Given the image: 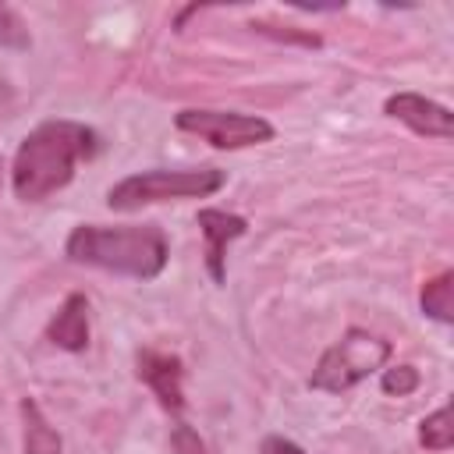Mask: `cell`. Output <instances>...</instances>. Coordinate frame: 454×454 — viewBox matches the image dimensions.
Wrapping results in <instances>:
<instances>
[{
    "mask_svg": "<svg viewBox=\"0 0 454 454\" xmlns=\"http://www.w3.org/2000/svg\"><path fill=\"white\" fill-rule=\"evenodd\" d=\"M96 153V131L78 121H43L32 128L11 163V184L21 202H43L67 188L78 163Z\"/></svg>",
    "mask_w": 454,
    "mask_h": 454,
    "instance_id": "obj_1",
    "label": "cell"
},
{
    "mask_svg": "<svg viewBox=\"0 0 454 454\" xmlns=\"http://www.w3.org/2000/svg\"><path fill=\"white\" fill-rule=\"evenodd\" d=\"M64 252L78 266H99L135 280H153L167 266V238L153 223H128V227L82 223L67 234Z\"/></svg>",
    "mask_w": 454,
    "mask_h": 454,
    "instance_id": "obj_2",
    "label": "cell"
},
{
    "mask_svg": "<svg viewBox=\"0 0 454 454\" xmlns=\"http://www.w3.org/2000/svg\"><path fill=\"white\" fill-rule=\"evenodd\" d=\"M227 181L223 170L216 167H153V170H142V174H131L124 181H117L110 192H106V206L110 209H121V213H131V209H142V206H153V202H174V199H206L213 192H220Z\"/></svg>",
    "mask_w": 454,
    "mask_h": 454,
    "instance_id": "obj_3",
    "label": "cell"
},
{
    "mask_svg": "<svg viewBox=\"0 0 454 454\" xmlns=\"http://www.w3.org/2000/svg\"><path fill=\"white\" fill-rule=\"evenodd\" d=\"M387 358H390V344L383 337L351 326L340 340H333L319 355V362H316V369L309 376V387L323 390V394H344L355 383H362L369 372L383 369Z\"/></svg>",
    "mask_w": 454,
    "mask_h": 454,
    "instance_id": "obj_4",
    "label": "cell"
},
{
    "mask_svg": "<svg viewBox=\"0 0 454 454\" xmlns=\"http://www.w3.org/2000/svg\"><path fill=\"white\" fill-rule=\"evenodd\" d=\"M174 124L213 149H245L273 138V124L255 114H238V110H181Z\"/></svg>",
    "mask_w": 454,
    "mask_h": 454,
    "instance_id": "obj_5",
    "label": "cell"
},
{
    "mask_svg": "<svg viewBox=\"0 0 454 454\" xmlns=\"http://www.w3.org/2000/svg\"><path fill=\"white\" fill-rule=\"evenodd\" d=\"M387 114L426 138H450L454 135V114L443 103H433L419 92H394L387 99Z\"/></svg>",
    "mask_w": 454,
    "mask_h": 454,
    "instance_id": "obj_6",
    "label": "cell"
},
{
    "mask_svg": "<svg viewBox=\"0 0 454 454\" xmlns=\"http://www.w3.org/2000/svg\"><path fill=\"white\" fill-rule=\"evenodd\" d=\"M135 365H138V380L156 394V401L167 411H181V404H184V390H181L184 369H181V358L167 355V351L145 348V351H138Z\"/></svg>",
    "mask_w": 454,
    "mask_h": 454,
    "instance_id": "obj_7",
    "label": "cell"
},
{
    "mask_svg": "<svg viewBox=\"0 0 454 454\" xmlns=\"http://www.w3.org/2000/svg\"><path fill=\"white\" fill-rule=\"evenodd\" d=\"M195 223L202 231V238H206V270L220 284L223 280V252H227V245L234 238H241L248 231V223H245V216L227 213V209H199Z\"/></svg>",
    "mask_w": 454,
    "mask_h": 454,
    "instance_id": "obj_8",
    "label": "cell"
},
{
    "mask_svg": "<svg viewBox=\"0 0 454 454\" xmlns=\"http://www.w3.org/2000/svg\"><path fill=\"white\" fill-rule=\"evenodd\" d=\"M46 337L64 351H85L89 348V298L67 294L57 316L46 326Z\"/></svg>",
    "mask_w": 454,
    "mask_h": 454,
    "instance_id": "obj_9",
    "label": "cell"
},
{
    "mask_svg": "<svg viewBox=\"0 0 454 454\" xmlns=\"http://www.w3.org/2000/svg\"><path fill=\"white\" fill-rule=\"evenodd\" d=\"M21 419H25V454H60V436L43 419L35 401H21Z\"/></svg>",
    "mask_w": 454,
    "mask_h": 454,
    "instance_id": "obj_10",
    "label": "cell"
},
{
    "mask_svg": "<svg viewBox=\"0 0 454 454\" xmlns=\"http://www.w3.org/2000/svg\"><path fill=\"white\" fill-rule=\"evenodd\" d=\"M419 301H422V312H426L429 319L450 323V319H454V273L443 270V273H436L433 280H426Z\"/></svg>",
    "mask_w": 454,
    "mask_h": 454,
    "instance_id": "obj_11",
    "label": "cell"
},
{
    "mask_svg": "<svg viewBox=\"0 0 454 454\" xmlns=\"http://www.w3.org/2000/svg\"><path fill=\"white\" fill-rule=\"evenodd\" d=\"M419 440L426 450H450L454 443V426H450V404L436 408L429 419H422V429H419Z\"/></svg>",
    "mask_w": 454,
    "mask_h": 454,
    "instance_id": "obj_12",
    "label": "cell"
},
{
    "mask_svg": "<svg viewBox=\"0 0 454 454\" xmlns=\"http://www.w3.org/2000/svg\"><path fill=\"white\" fill-rule=\"evenodd\" d=\"M0 46H11V50H25L28 46V28L21 21V14L7 4H0Z\"/></svg>",
    "mask_w": 454,
    "mask_h": 454,
    "instance_id": "obj_13",
    "label": "cell"
},
{
    "mask_svg": "<svg viewBox=\"0 0 454 454\" xmlns=\"http://www.w3.org/2000/svg\"><path fill=\"white\" fill-rule=\"evenodd\" d=\"M380 387H383L387 394L404 397V394H411V390L419 387V369H415V365H390V369H383Z\"/></svg>",
    "mask_w": 454,
    "mask_h": 454,
    "instance_id": "obj_14",
    "label": "cell"
},
{
    "mask_svg": "<svg viewBox=\"0 0 454 454\" xmlns=\"http://www.w3.org/2000/svg\"><path fill=\"white\" fill-rule=\"evenodd\" d=\"M170 447H174V454H206V443H202L199 433H195L192 426H184V422L174 426V433H170Z\"/></svg>",
    "mask_w": 454,
    "mask_h": 454,
    "instance_id": "obj_15",
    "label": "cell"
},
{
    "mask_svg": "<svg viewBox=\"0 0 454 454\" xmlns=\"http://www.w3.org/2000/svg\"><path fill=\"white\" fill-rule=\"evenodd\" d=\"M259 454H305V450L294 440H287V436H266L262 447H259Z\"/></svg>",
    "mask_w": 454,
    "mask_h": 454,
    "instance_id": "obj_16",
    "label": "cell"
},
{
    "mask_svg": "<svg viewBox=\"0 0 454 454\" xmlns=\"http://www.w3.org/2000/svg\"><path fill=\"white\" fill-rule=\"evenodd\" d=\"M0 184H4V160H0Z\"/></svg>",
    "mask_w": 454,
    "mask_h": 454,
    "instance_id": "obj_17",
    "label": "cell"
}]
</instances>
